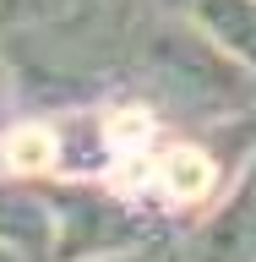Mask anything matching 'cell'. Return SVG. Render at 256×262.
<instances>
[{
	"mask_svg": "<svg viewBox=\"0 0 256 262\" xmlns=\"http://www.w3.org/2000/svg\"><path fill=\"white\" fill-rule=\"evenodd\" d=\"M196 11L235 55L256 60V0H196Z\"/></svg>",
	"mask_w": 256,
	"mask_h": 262,
	"instance_id": "obj_1",
	"label": "cell"
},
{
	"mask_svg": "<svg viewBox=\"0 0 256 262\" xmlns=\"http://www.w3.org/2000/svg\"><path fill=\"white\" fill-rule=\"evenodd\" d=\"M169 6H185V0H169Z\"/></svg>",
	"mask_w": 256,
	"mask_h": 262,
	"instance_id": "obj_3",
	"label": "cell"
},
{
	"mask_svg": "<svg viewBox=\"0 0 256 262\" xmlns=\"http://www.w3.org/2000/svg\"><path fill=\"white\" fill-rule=\"evenodd\" d=\"M60 0H0V22H33V16H49Z\"/></svg>",
	"mask_w": 256,
	"mask_h": 262,
	"instance_id": "obj_2",
	"label": "cell"
}]
</instances>
